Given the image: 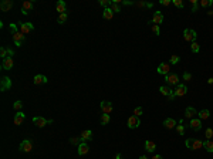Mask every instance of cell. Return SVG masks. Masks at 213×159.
<instances>
[{
  "label": "cell",
  "mask_w": 213,
  "mask_h": 159,
  "mask_svg": "<svg viewBox=\"0 0 213 159\" xmlns=\"http://www.w3.org/2000/svg\"><path fill=\"white\" fill-rule=\"evenodd\" d=\"M139 159H148V158H146L145 155H142V156H139Z\"/></svg>",
  "instance_id": "53"
},
{
  "label": "cell",
  "mask_w": 213,
  "mask_h": 159,
  "mask_svg": "<svg viewBox=\"0 0 213 159\" xmlns=\"http://www.w3.org/2000/svg\"><path fill=\"white\" fill-rule=\"evenodd\" d=\"M154 6V4H152V3H146V7H148V9H151V7Z\"/></svg>",
  "instance_id": "51"
},
{
  "label": "cell",
  "mask_w": 213,
  "mask_h": 159,
  "mask_svg": "<svg viewBox=\"0 0 213 159\" xmlns=\"http://www.w3.org/2000/svg\"><path fill=\"white\" fill-rule=\"evenodd\" d=\"M24 119H26V115L23 114L21 111H19V112L16 114V117H14L13 122H14V125H21V124L24 122Z\"/></svg>",
  "instance_id": "19"
},
{
  "label": "cell",
  "mask_w": 213,
  "mask_h": 159,
  "mask_svg": "<svg viewBox=\"0 0 213 159\" xmlns=\"http://www.w3.org/2000/svg\"><path fill=\"white\" fill-rule=\"evenodd\" d=\"M67 17H68V14H67V13H64V14H60V16H58V19H57L58 24H64L65 21H67Z\"/></svg>",
  "instance_id": "32"
},
{
  "label": "cell",
  "mask_w": 213,
  "mask_h": 159,
  "mask_svg": "<svg viewBox=\"0 0 213 159\" xmlns=\"http://www.w3.org/2000/svg\"><path fill=\"white\" fill-rule=\"evenodd\" d=\"M14 65V61L12 57L6 58V60H3V63H1V70H12Z\"/></svg>",
  "instance_id": "16"
},
{
  "label": "cell",
  "mask_w": 213,
  "mask_h": 159,
  "mask_svg": "<svg viewBox=\"0 0 213 159\" xmlns=\"http://www.w3.org/2000/svg\"><path fill=\"white\" fill-rule=\"evenodd\" d=\"M155 148H156V144L154 142V141H151V139L145 141V149H146L148 152H154V151H155Z\"/></svg>",
  "instance_id": "24"
},
{
  "label": "cell",
  "mask_w": 213,
  "mask_h": 159,
  "mask_svg": "<svg viewBox=\"0 0 213 159\" xmlns=\"http://www.w3.org/2000/svg\"><path fill=\"white\" fill-rule=\"evenodd\" d=\"M163 125H165V128H168V129H172V128H175L178 124H176V121H175L173 118H166V119L163 121Z\"/></svg>",
  "instance_id": "25"
},
{
  "label": "cell",
  "mask_w": 213,
  "mask_h": 159,
  "mask_svg": "<svg viewBox=\"0 0 213 159\" xmlns=\"http://www.w3.org/2000/svg\"><path fill=\"white\" fill-rule=\"evenodd\" d=\"M169 70H171V67H169L168 63H161L159 65H158V73L159 74H162V75H166V74H169Z\"/></svg>",
  "instance_id": "15"
},
{
  "label": "cell",
  "mask_w": 213,
  "mask_h": 159,
  "mask_svg": "<svg viewBox=\"0 0 213 159\" xmlns=\"http://www.w3.org/2000/svg\"><path fill=\"white\" fill-rule=\"evenodd\" d=\"M173 92H175V97H183L187 92V87L185 84H178V87H176V89H175Z\"/></svg>",
  "instance_id": "13"
},
{
  "label": "cell",
  "mask_w": 213,
  "mask_h": 159,
  "mask_svg": "<svg viewBox=\"0 0 213 159\" xmlns=\"http://www.w3.org/2000/svg\"><path fill=\"white\" fill-rule=\"evenodd\" d=\"M50 122H53V119H45V118H43V117H34V118H33V124L37 125L39 128L45 127V125L50 124Z\"/></svg>",
  "instance_id": "5"
},
{
  "label": "cell",
  "mask_w": 213,
  "mask_h": 159,
  "mask_svg": "<svg viewBox=\"0 0 213 159\" xmlns=\"http://www.w3.org/2000/svg\"><path fill=\"white\" fill-rule=\"evenodd\" d=\"M196 114H198V111H196L193 107H187V108L185 109V118H187V119H193Z\"/></svg>",
  "instance_id": "20"
},
{
  "label": "cell",
  "mask_w": 213,
  "mask_h": 159,
  "mask_svg": "<svg viewBox=\"0 0 213 159\" xmlns=\"http://www.w3.org/2000/svg\"><path fill=\"white\" fill-rule=\"evenodd\" d=\"M0 57L3 58V60L9 58V56H7V47H1L0 48Z\"/></svg>",
  "instance_id": "36"
},
{
  "label": "cell",
  "mask_w": 213,
  "mask_h": 159,
  "mask_svg": "<svg viewBox=\"0 0 213 159\" xmlns=\"http://www.w3.org/2000/svg\"><path fill=\"white\" fill-rule=\"evenodd\" d=\"M70 142L71 144H77V147H78V145L81 144V138H80V136H77V138H71Z\"/></svg>",
  "instance_id": "45"
},
{
  "label": "cell",
  "mask_w": 213,
  "mask_h": 159,
  "mask_svg": "<svg viewBox=\"0 0 213 159\" xmlns=\"http://www.w3.org/2000/svg\"><path fill=\"white\" fill-rule=\"evenodd\" d=\"M207 83H209V84H213V78H209V80H207Z\"/></svg>",
  "instance_id": "52"
},
{
  "label": "cell",
  "mask_w": 213,
  "mask_h": 159,
  "mask_svg": "<svg viewBox=\"0 0 213 159\" xmlns=\"http://www.w3.org/2000/svg\"><path fill=\"white\" fill-rule=\"evenodd\" d=\"M196 37H198V34H196V32L192 30V29H186V30L183 32V38H185L186 41H189V43L196 41Z\"/></svg>",
  "instance_id": "3"
},
{
  "label": "cell",
  "mask_w": 213,
  "mask_h": 159,
  "mask_svg": "<svg viewBox=\"0 0 213 159\" xmlns=\"http://www.w3.org/2000/svg\"><path fill=\"white\" fill-rule=\"evenodd\" d=\"M172 3H173L176 7H179V9H182V7H183V1H182V0H173Z\"/></svg>",
  "instance_id": "46"
},
{
  "label": "cell",
  "mask_w": 213,
  "mask_h": 159,
  "mask_svg": "<svg viewBox=\"0 0 213 159\" xmlns=\"http://www.w3.org/2000/svg\"><path fill=\"white\" fill-rule=\"evenodd\" d=\"M162 21H163V14H162L161 12H158L156 10L155 13H154V16H152V23H155V24H161Z\"/></svg>",
  "instance_id": "21"
},
{
  "label": "cell",
  "mask_w": 213,
  "mask_h": 159,
  "mask_svg": "<svg viewBox=\"0 0 213 159\" xmlns=\"http://www.w3.org/2000/svg\"><path fill=\"white\" fill-rule=\"evenodd\" d=\"M114 159H124V158H122V155H121V153H116Z\"/></svg>",
  "instance_id": "49"
},
{
  "label": "cell",
  "mask_w": 213,
  "mask_h": 159,
  "mask_svg": "<svg viewBox=\"0 0 213 159\" xmlns=\"http://www.w3.org/2000/svg\"><path fill=\"white\" fill-rule=\"evenodd\" d=\"M152 32L155 33L156 36H159V34H161V29H159V26H158V24H152Z\"/></svg>",
  "instance_id": "43"
},
{
  "label": "cell",
  "mask_w": 213,
  "mask_h": 159,
  "mask_svg": "<svg viewBox=\"0 0 213 159\" xmlns=\"http://www.w3.org/2000/svg\"><path fill=\"white\" fill-rule=\"evenodd\" d=\"M190 50H192V53H199V50H200L199 44H198L196 41H193V43H190Z\"/></svg>",
  "instance_id": "35"
},
{
  "label": "cell",
  "mask_w": 213,
  "mask_h": 159,
  "mask_svg": "<svg viewBox=\"0 0 213 159\" xmlns=\"http://www.w3.org/2000/svg\"><path fill=\"white\" fill-rule=\"evenodd\" d=\"M205 136H206V139H212V136H213V129L212 128H206V131H205Z\"/></svg>",
  "instance_id": "38"
},
{
  "label": "cell",
  "mask_w": 213,
  "mask_h": 159,
  "mask_svg": "<svg viewBox=\"0 0 213 159\" xmlns=\"http://www.w3.org/2000/svg\"><path fill=\"white\" fill-rule=\"evenodd\" d=\"M102 16H104V19H107V20H111L112 17H114V12L111 10L110 7H107V9H104V12H102Z\"/></svg>",
  "instance_id": "27"
},
{
  "label": "cell",
  "mask_w": 213,
  "mask_h": 159,
  "mask_svg": "<svg viewBox=\"0 0 213 159\" xmlns=\"http://www.w3.org/2000/svg\"><path fill=\"white\" fill-rule=\"evenodd\" d=\"M98 3H100V6H102L104 9H107V7L111 4V0H100Z\"/></svg>",
  "instance_id": "40"
},
{
  "label": "cell",
  "mask_w": 213,
  "mask_h": 159,
  "mask_svg": "<svg viewBox=\"0 0 213 159\" xmlns=\"http://www.w3.org/2000/svg\"><path fill=\"white\" fill-rule=\"evenodd\" d=\"M199 6H200V7L213 6V0H202V1H199Z\"/></svg>",
  "instance_id": "34"
},
{
  "label": "cell",
  "mask_w": 213,
  "mask_h": 159,
  "mask_svg": "<svg viewBox=\"0 0 213 159\" xmlns=\"http://www.w3.org/2000/svg\"><path fill=\"white\" fill-rule=\"evenodd\" d=\"M110 9L112 10L114 13H121V4L116 1V0H114V1H111L110 4Z\"/></svg>",
  "instance_id": "26"
},
{
  "label": "cell",
  "mask_w": 213,
  "mask_h": 159,
  "mask_svg": "<svg viewBox=\"0 0 213 159\" xmlns=\"http://www.w3.org/2000/svg\"><path fill=\"white\" fill-rule=\"evenodd\" d=\"M182 78H183L185 81H190V80H192V74H190V73H187V71H185V73H183V75H182Z\"/></svg>",
  "instance_id": "42"
},
{
  "label": "cell",
  "mask_w": 213,
  "mask_h": 159,
  "mask_svg": "<svg viewBox=\"0 0 213 159\" xmlns=\"http://www.w3.org/2000/svg\"><path fill=\"white\" fill-rule=\"evenodd\" d=\"M203 148L206 149L207 152H213V141L212 139L203 141Z\"/></svg>",
  "instance_id": "28"
},
{
  "label": "cell",
  "mask_w": 213,
  "mask_h": 159,
  "mask_svg": "<svg viewBox=\"0 0 213 159\" xmlns=\"http://www.w3.org/2000/svg\"><path fill=\"white\" fill-rule=\"evenodd\" d=\"M33 9H34V4H33V1H23V4H21V13L24 14V16H27L29 13L31 12Z\"/></svg>",
  "instance_id": "11"
},
{
  "label": "cell",
  "mask_w": 213,
  "mask_h": 159,
  "mask_svg": "<svg viewBox=\"0 0 213 159\" xmlns=\"http://www.w3.org/2000/svg\"><path fill=\"white\" fill-rule=\"evenodd\" d=\"M176 131H178L179 135H183L185 134V127H183L182 124H179V125H176Z\"/></svg>",
  "instance_id": "41"
},
{
  "label": "cell",
  "mask_w": 213,
  "mask_h": 159,
  "mask_svg": "<svg viewBox=\"0 0 213 159\" xmlns=\"http://www.w3.org/2000/svg\"><path fill=\"white\" fill-rule=\"evenodd\" d=\"M80 138H81V142H87V141H91L92 139V131L90 129H84L81 135H80Z\"/></svg>",
  "instance_id": "18"
},
{
  "label": "cell",
  "mask_w": 213,
  "mask_h": 159,
  "mask_svg": "<svg viewBox=\"0 0 213 159\" xmlns=\"http://www.w3.org/2000/svg\"><path fill=\"white\" fill-rule=\"evenodd\" d=\"M88 152H90V147H88V144H87V142H81V144L77 147V153L80 155V156L87 155Z\"/></svg>",
  "instance_id": "10"
},
{
  "label": "cell",
  "mask_w": 213,
  "mask_h": 159,
  "mask_svg": "<svg viewBox=\"0 0 213 159\" xmlns=\"http://www.w3.org/2000/svg\"><path fill=\"white\" fill-rule=\"evenodd\" d=\"M161 4L162 6H169V4H171V1H169V0H161Z\"/></svg>",
  "instance_id": "47"
},
{
  "label": "cell",
  "mask_w": 213,
  "mask_h": 159,
  "mask_svg": "<svg viewBox=\"0 0 213 159\" xmlns=\"http://www.w3.org/2000/svg\"><path fill=\"white\" fill-rule=\"evenodd\" d=\"M111 121V117L110 114H102L101 115V118H100V122H101V125H108Z\"/></svg>",
  "instance_id": "30"
},
{
  "label": "cell",
  "mask_w": 213,
  "mask_h": 159,
  "mask_svg": "<svg viewBox=\"0 0 213 159\" xmlns=\"http://www.w3.org/2000/svg\"><path fill=\"white\" fill-rule=\"evenodd\" d=\"M100 108L102 111V114H111L112 112V104L110 101H102L100 104Z\"/></svg>",
  "instance_id": "12"
},
{
  "label": "cell",
  "mask_w": 213,
  "mask_h": 159,
  "mask_svg": "<svg viewBox=\"0 0 213 159\" xmlns=\"http://www.w3.org/2000/svg\"><path fill=\"white\" fill-rule=\"evenodd\" d=\"M12 88V80L9 77H1L0 80V89L1 91H7V89Z\"/></svg>",
  "instance_id": "8"
},
{
  "label": "cell",
  "mask_w": 213,
  "mask_h": 159,
  "mask_svg": "<svg viewBox=\"0 0 213 159\" xmlns=\"http://www.w3.org/2000/svg\"><path fill=\"white\" fill-rule=\"evenodd\" d=\"M179 61H181V57H179V56H172V57H171V60H169V63L171 64H178L179 63Z\"/></svg>",
  "instance_id": "39"
},
{
  "label": "cell",
  "mask_w": 213,
  "mask_h": 159,
  "mask_svg": "<svg viewBox=\"0 0 213 159\" xmlns=\"http://www.w3.org/2000/svg\"><path fill=\"white\" fill-rule=\"evenodd\" d=\"M47 81H48V80H47V77L41 75V74H37V75L33 78V83L36 84V85H39V84H45Z\"/></svg>",
  "instance_id": "23"
},
{
  "label": "cell",
  "mask_w": 213,
  "mask_h": 159,
  "mask_svg": "<svg viewBox=\"0 0 213 159\" xmlns=\"http://www.w3.org/2000/svg\"><path fill=\"white\" fill-rule=\"evenodd\" d=\"M152 159H163L161 155H155V156H152Z\"/></svg>",
  "instance_id": "50"
},
{
  "label": "cell",
  "mask_w": 213,
  "mask_h": 159,
  "mask_svg": "<svg viewBox=\"0 0 213 159\" xmlns=\"http://www.w3.org/2000/svg\"><path fill=\"white\" fill-rule=\"evenodd\" d=\"M185 144H186V147L189 149H192V151H198L200 148H203V142L200 139H193V138H189V139L185 141Z\"/></svg>",
  "instance_id": "2"
},
{
  "label": "cell",
  "mask_w": 213,
  "mask_h": 159,
  "mask_svg": "<svg viewBox=\"0 0 213 159\" xmlns=\"http://www.w3.org/2000/svg\"><path fill=\"white\" fill-rule=\"evenodd\" d=\"M142 112H143V109H142L141 107H136V108L134 109V115H135V117H141Z\"/></svg>",
  "instance_id": "44"
},
{
  "label": "cell",
  "mask_w": 213,
  "mask_h": 159,
  "mask_svg": "<svg viewBox=\"0 0 213 159\" xmlns=\"http://www.w3.org/2000/svg\"><path fill=\"white\" fill-rule=\"evenodd\" d=\"M189 127L192 128L193 131H200V129H202V119H200V118H193V119H190Z\"/></svg>",
  "instance_id": "14"
},
{
  "label": "cell",
  "mask_w": 213,
  "mask_h": 159,
  "mask_svg": "<svg viewBox=\"0 0 213 159\" xmlns=\"http://www.w3.org/2000/svg\"><path fill=\"white\" fill-rule=\"evenodd\" d=\"M10 29H12V37H13L14 44L17 45V47H21L23 41L26 40V36H24L23 33L20 32L19 27H17L16 24H10Z\"/></svg>",
  "instance_id": "1"
},
{
  "label": "cell",
  "mask_w": 213,
  "mask_h": 159,
  "mask_svg": "<svg viewBox=\"0 0 213 159\" xmlns=\"http://www.w3.org/2000/svg\"><path fill=\"white\" fill-rule=\"evenodd\" d=\"M20 152H31V149H33V144H31V141H29V139H24L21 144H20Z\"/></svg>",
  "instance_id": "9"
},
{
  "label": "cell",
  "mask_w": 213,
  "mask_h": 159,
  "mask_svg": "<svg viewBox=\"0 0 213 159\" xmlns=\"http://www.w3.org/2000/svg\"><path fill=\"white\" fill-rule=\"evenodd\" d=\"M127 125H128L129 129H135L141 125V121H139V118L135 117V115H132V117H129L128 118V122H127Z\"/></svg>",
  "instance_id": "6"
},
{
  "label": "cell",
  "mask_w": 213,
  "mask_h": 159,
  "mask_svg": "<svg viewBox=\"0 0 213 159\" xmlns=\"http://www.w3.org/2000/svg\"><path fill=\"white\" fill-rule=\"evenodd\" d=\"M165 81L169 84V85H178L179 84V77L178 74H175V73H169L165 75Z\"/></svg>",
  "instance_id": "4"
},
{
  "label": "cell",
  "mask_w": 213,
  "mask_h": 159,
  "mask_svg": "<svg viewBox=\"0 0 213 159\" xmlns=\"http://www.w3.org/2000/svg\"><path fill=\"white\" fill-rule=\"evenodd\" d=\"M136 6H139V7H146V3H143V1H139V3H136Z\"/></svg>",
  "instance_id": "48"
},
{
  "label": "cell",
  "mask_w": 213,
  "mask_h": 159,
  "mask_svg": "<svg viewBox=\"0 0 213 159\" xmlns=\"http://www.w3.org/2000/svg\"><path fill=\"white\" fill-rule=\"evenodd\" d=\"M19 30L23 33L24 36H26V34H29L30 32H33V30H34V26H33L31 23H21V21H20Z\"/></svg>",
  "instance_id": "7"
},
{
  "label": "cell",
  "mask_w": 213,
  "mask_h": 159,
  "mask_svg": "<svg viewBox=\"0 0 213 159\" xmlns=\"http://www.w3.org/2000/svg\"><path fill=\"white\" fill-rule=\"evenodd\" d=\"M13 108L16 109L17 112H19V111H21V108H23V102H21V101H16L13 104Z\"/></svg>",
  "instance_id": "37"
},
{
  "label": "cell",
  "mask_w": 213,
  "mask_h": 159,
  "mask_svg": "<svg viewBox=\"0 0 213 159\" xmlns=\"http://www.w3.org/2000/svg\"><path fill=\"white\" fill-rule=\"evenodd\" d=\"M190 4H192V12L196 13L198 10H199V1L198 0H190Z\"/></svg>",
  "instance_id": "33"
},
{
  "label": "cell",
  "mask_w": 213,
  "mask_h": 159,
  "mask_svg": "<svg viewBox=\"0 0 213 159\" xmlns=\"http://www.w3.org/2000/svg\"><path fill=\"white\" fill-rule=\"evenodd\" d=\"M159 91H161L162 95H165V97H169L171 94H173V91L169 88V87H166V85H162L161 88H159Z\"/></svg>",
  "instance_id": "29"
},
{
  "label": "cell",
  "mask_w": 213,
  "mask_h": 159,
  "mask_svg": "<svg viewBox=\"0 0 213 159\" xmlns=\"http://www.w3.org/2000/svg\"><path fill=\"white\" fill-rule=\"evenodd\" d=\"M198 115H199L200 119H207L210 117V111L209 109H202L200 112H198Z\"/></svg>",
  "instance_id": "31"
},
{
  "label": "cell",
  "mask_w": 213,
  "mask_h": 159,
  "mask_svg": "<svg viewBox=\"0 0 213 159\" xmlns=\"http://www.w3.org/2000/svg\"><path fill=\"white\" fill-rule=\"evenodd\" d=\"M56 10H57L60 14H64V13H67V12H65V10H67L65 1H63V0H58L57 4H56Z\"/></svg>",
  "instance_id": "22"
},
{
  "label": "cell",
  "mask_w": 213,
  "mask_h": 159,
  "mask_svg": "<svg viewBox=\"0 0 213 159\" xmlns=\"http://www.w3.org/2000/svg\"><path fill=\"white\" fill-rule=\"evenodd\" d=\"M12 7H13V1L12 0H3L0 3V10L1 12H9V10H12Z\"/></svg>",
  "instance_id": "17"
}]
</instances>
